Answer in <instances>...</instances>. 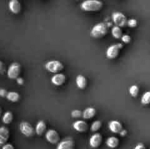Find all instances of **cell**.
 I'll return each instance as SVG.
<instances>
[{"label":"cell","mask_w":150,"mask_h":149,"mask_svg":"<svg viewBox=\"0 0 150 149\" xmlns=\"http://www.w3.org/2000/svg\"><path fill=\"white\" fill-rule=\"evenodd\" d=\"M123 48V45L121 43L114 44L108 47L106 51V56L109 59H115L119 56L120 50Z\"/></svg>","instance_id":"5b68a950"},{"label":"cell","mask_w":150,"mask_h":149,"mask_svg":"<svg viewBox=\"0 0 150 149\" xmlns=\"http://www.w3.org/2000/svg\"><path fill=\"white\" fill-rule=\"evenodd\" d=\"M102 127V122L100 121H95L92 124L90 129L92 132H97L99 131Z\"/></svg>","instance_id":"cb8c5ba5"},{"label":"cell","mask_w":150,"mask_h":149,"mask_svg":"<svg viewBox=\"0 0 150 149\" xmlns=\"http://www.w3.org/2000/svg\"><path fill=\"white\" fill-rule=\"evenodd\" d=\"M2 149H16L14 146L10 143H6L2 146Z\"/></svg>","instance_id":"f546056e"},{"label":"cell","mask_w":150,"mask_h":149,"mask_svg":"<svg viewBox=\"0 0 150 149\" xmlns=\"http://www.w3.org/2000/svg\"><path fill=\"white\" fill-rule=\"evenodd\" d=\"M66 82V76L62 73H57L51 77V83L57 86H62Z\"/></svg>","instance_id":"4fadbf2b"},{"label":"cell","mask_w":150,"mask_h":149,"mask_svg":"<svg viewBox=\"0 0 150 149\" xmlns=\"http://www.w3.org/2000/svg\"><path fill=\"white\" fill-rule=\"evenodd\" d=\"M103 142V136L100 133H95L89 139V145L93 148H98L101 145Z\"/></svg>","instance_id":"30bf717a"},{"label":"cell","mask_w":150,"mask_h":149,"mask_svg":"<svg viewBox=\"0 0 150 149\" xmlns=\"http://www.w3.org/2000/svg\"><path fill=\"white\" fill-rule=\"evenodd\" d=\"M76 1H79V0H76Z\"/></svg>","instance_id":"e575fe53"},{"label":"cell","mask_w":150,"mask_h":149,"mask_svg":"<svg viewBox=\"0 0 150 149\" xmlns=\"http://www.w3.org/2000/svg\"><path fill=\"white\" fill-rule=\"evenodd\" d=\"M7 99L12 102H17L20 100V94L16 91L8 92Z\"/></svg>","instance_id":"44dd1931"},{"label":"cell","mask_w":150,"mask_h":149,"mask_svg":"<svg viewBox=\"0 0 150 149\" xmlns=\"http://www.w3.org/2000/svg\"><path fill=\"white\" fill-rule=\"evenodd\" d=\"M107 34H108V26L104 23H98L91 30V36L96 39L103 38Z\"/></svg>","instance_id":"7a4b0ae2"},{"label":"cell","mask_w":150,"mask_h":149,"mask_svg":"<svg viewBox=\"0 0 150 149\" xmlns=\"http://www.w3.org/2000/svg\"><path fill=\"white\" fill-rule=\"evenodd\" d=\"M103 7V4L100 0H85L81 4V9L86 12H98Z\"/></svg>","instance_id":"6da1fadb"},{"label":"cell","mask_w":150,"mask_h":149,"mask_svg":"<svg viewBox=\"0 0 150 149\" xmlns=\"http://www.w3.org/2000/svg\"><path fill=\"white\" fill-rule=\"evenodd\" d=\"M111 34H112V36L114 37L115 39H121L122 37L123 36L122 29L121 27H120V26H115L112 28V29H111Z\"/></svg>","instance_id":"ffe728a7"},{"label":"cell","mask_w":150,"mask_h":149,"mask_svg":"<svg viewBox=\"0 0 150 149\" xmlns=\"http://www.w3.org/2000/svg\"><path fill=\"white\" fill-rule=\"evenodd\" d=\"M108 127H109L110 131L114 134H120L123 130V126L122 123L116 120L110 121L108 124Z\"/></svg>","instance_id":"7c38bea8"},{"label":"cell","mask_w":150,"mask_h":149,"mask_svg":"<svg viewBox=\"0 0 150 149\" xmlns=\"http://www.w3.org/2000/svg\"><path fill=\"white\" fill-rule=\"evenodd\" d=\"M106 145L111 148H116L120 145V140L117 137H110L106 140Z\"/></svg>","instance_id":"d6986e66"},{"label":"cell","mask_w":150,"mask_h":149,"mask_svg":"<svg viewBox=\"0 0 150 149\" xmlns=\"http://www.w3.org/2000/svg\"><path fill=\"white\" fill-rule=\"evenodd\" d=\"M112 20L115 26H120L121 28L125 27L126 25H127V17L120 12H116L113 13Z\"/></svg>","instance_id":"52a82bcc"},{"label":"cell","mask_w":150,"mask_h":149,"mask_svg":"<svg viewBox=\"0 0 150 149\" xmlns=\"http://www.w3.org/2000/svg\"><path fill=\"white\" fill-rule=\"evenodd\" d=\"M76 83L79 89L83 90L87 86V80H86V77L82 74H79L77 76L76 79Z\"/></svg>","instance_id":"2e32d148"},{"label":"cell","mask_w":150,"mask_h":149,"mask_svg":"<svg viewBox=\"0 0 150 149\" xmlns=\"http://www.w3.org/2000/svg\"><path fill=\"white\" fill-rule=\"evenodd\" d=\"M13 121V114L10 111L4 112L2 117V121L4 124H10Z\"/></svg>","instance_id":"7402d4cb"},{"label":"cell","mask_w":150,"mask_h":149,"mask_svg":"<svg viewBox=\"0 0 150 149\" xmlns=\"http://www.w3.org/2000/svg\"><path fill=\"white\" fill-rule=\"evenodd\" d=\"M45 139L51 144L56 145L60 143V135L55 129H49L45 133Z\"/></svg>","instance_id":"ba28073f"},{"label":"cell","mask_w":150,"mask_h":149,"mask_svg":"<svg viewBox=\"0 0 150 149\" xmlns=\"http://www.w3.org/2000/svg\"><path fill=\"white\" fill-rule=\"evenodd\" d=\"M10 137V131L5 127H1L0 128V145H4L8 141Z\"/></svg>","instance_id":"5bb4252c"},{"label":"cell","mask_w":150,"mask_h":149,"mask_svg":"<svg viewBox=\"0 0 150 149\" xmlns=\"http://www.w3.org/2000/svg\"><path fill=\"white\" fill-rule=\"evenodd\" d=\"M21 72V66L19 63L13 62L7 70V76L11 80H17Z\"/></svg>","instance_id":"277c9868"},{"label":"cell","mask_w":150,"mask_h":149,"mask_svg":"<svg viewBox=\"0 0 150 149\" xmlns=\"http://www.w3.org/2000/svg\"><path fill=\"white\" fill-rule=\"evenodd\" d=\"M16 80H17L18 84H19V85H23V83H24V80H23V79L22 78V77H19Z\"/></svg>","instance_id":"d6a6232c"},{"label":"cell","mask_w":150,"mask_h":149,"mask_svg":"<svg viewBox=\"0 0 150 149\" xmlns=\"http://www.w3.org/2000/svg\"><path fill=\"white\" fill-rule=\"evenodd\" d=\"M73 127L76 131L80 133L86 132L89 128V124L86 121H82V120H79V121H76V122L73 123Z\"/></svg>","instance_id":"8fae6325"},{"label":"cell","mask_w":150,"mask_h":149,"mask_svg":"<svg viewBox=\"0 0 150 149\" xmlns=\"http://www.w3.org/2000/svg\"><path fill=\"white\" fill-rule=\"evenodd\" d=\"M126 134H127V131L125 129H123L122 131H121V133H120V135L122 136V137H124V136H125Z\"/></svg>","instance_id":"836d02e7"},{"label":"cell","mask_w":150,"mask_h":149,"mask_svg":"<svg viewBox=\"0 0 150 149\" xmlns=\"http://www.w3.org/2000/svg\"><path fill=\"white\" fill-rule=\"evenodd\" d=\"M7 94H8V92L6 89H0V96H1L2 98H7Z\"/></svg>","instance_id":"f1b7e54d"},{"label":"cell","mask_w":150,"mask_h":149,"mask_svg":"<svg viewBox=\"0 0 150 149\" xmlns=\"http://www.w3.org/2000/svg\"><path fill=\"white\" fill-rule=\"evenodd\" d=\"M4 68V64L2 61L0 62V72H1V74H4V71H5V69Z\"/></svg>","instance_id":"4dcf8cb0"},{"label":"cell","mask_w":150,"mask_h":149,"mask_svg":"<svg viewBox=\"0 0 150 149\" xmlns=\"http://www.w3.org/2000/svg\"><path fill=\"white\" fill-rule=\"evenodd\" d=\"M127 26L130 28H136L138 26V21L134 18L127 20Z\"/></svg>","instance_id":"4316f807"},{"label":"cell","mask_w":150,"mask_h":149,"mask_svg":"<svg viewBox=\"0 0 150 149\" xmlns=\"http://www.w3.org/2000/svg\"><path fill=\"white\" fill-rule=\"evenodd\" d=\"M142 103L144 105H148L150 104V91L144 93L142 97Z\"/></svg>","instance_id":"d4e9b609"},{"label":"cell","mask_w":150,"mask_h":149,"mask_svg":"<svg viewBox=\"0 0 150 149\" xmlns=\"http://www.w3.org/2000/svg\"><path fill=\"white\" fill-rule=\"evenodd\" d=\"M71 115L74 118H79L83 116V112L79 110H74L73 111H72Z\"/></svg>","instance_id":"484cf974"},{"label":"cell","mask_w":150,"mask_h":149,"mask_svg":"<svg viewBox=\"0 0 150 149\" xmlns=\"http://www.w3.org/2000/svg\"><path fill=\"white\" fill-rule=\"evenodd\" d=\"M9 9L13 14H18L21 10V4L18 0H10L9 1Z\"/></svg>","instance_id":"9a60e30c"},{"label":"cell","mask_w":150,"mask_h":149,"mask_svg":"<svg viewBox=\"0 0 150 149\" xmlns=\"http://www.w3.org/2000/svg\"><path fill=\"white\" fill-rule=\"evenodd\" d=\"M20 131L22 134L27 137H33L36 134V130L34 129L32 124L26 121H22L20 124Z\"/></svg>","instance_id":"8992f818"},{"label":"cell","mask_w":150,"mask_h":149,"mask_svg":"<svg viewBox=\"0 0 150 149\" xmlns=\"http://www.w3.org/2000/svg\"><path fill=\"white\" fill-rule=\"evenodd\" d=\"M139 91H140V89H139V87L137 85H133L129 89V92H130V95L135 98L139 96Z\"/></svg>","instance_id":"603a6c76"},{"label":"cell","mask_w":150,"mask_h":149,"mask_svg":"<svg viewBox=\"0 0 150 149\" xmlns=\"http://www.w3.org/2000/svg\"><path fill=\"white\" fill-rule=\"evenodd\" d=\"M134 149H146V148L143 143H139V144L135 147Z\"/></svg>","instance_id":"1f68e13d"},{"label":"cell","mask_w":150,"mask_h":149,"mask_svg":"<svg viewBox=\"0 0 150 149\" xmlns=\"http://www.w3.org/2000/svg\"><path fill=\"white\" fill-rule=\"evenodd\" d=\"M45 69L48 72L54 74L60 73L63 70H64V65L62 63L57 60H53V61H49L45 64Z\"/></svg>","instance_id":"3957f363"},{"label":"cell","mask_w":150,"mask_h":149,"mask_svg":"<svg viewBox=\"0 0 150 149\" xmlns=\"http://www.w3.org/2000/svg\"><path fill=\"white\" fill-rule=\"evenodd\" d=\"M75 148L76 143L73 138H66L59 143L57 149H75Z\"/></svg>","instance_id":"9c48e42d"},{"label":"cell","mask_w":150,"mask_h":149,"mask_svg":"<svg viewBox=\"0 0 150 149\" xmlns=\"http://www.w3.org/2000/svg\"><path fill=\"white\" fill-rule=\"evenodd\" d=\"M47 125L44 121H40L37 124L35 130H36V134L39 136H42L44 133H46Z\"/></svg>","instance_id":"e0dca14e"},{"label":"cell","mask_w":150,"mask_h":149,"mask_svg":"<svg viewBox=\"0 0 150 149\" xmlns=\"http://www.w3.org/2000/svg\"><path fill=\"white\" fill-rule=\"evenodd\" d=\"M121 39L124 43L128 44L131 42V37L128 34H123V36L122 37Z\"/></svg>","instance_id":"83f0119b"},{"label":"cell","mask_w":150,"mask_h":149,"mask_svg":"<svg viewBox=\"0 0 150 149\" xmlns=\"http://www.w3.org/2000/svg\"><path fill=\"white\" fill-rule=\"evenodd\" d=\"M95 115H96V110L95 108L91 107L86 108L83 112V118L86 120L92 119L95 116Z\"/></svg>","instance_id":"ac0fdd59"}]
</instances>
